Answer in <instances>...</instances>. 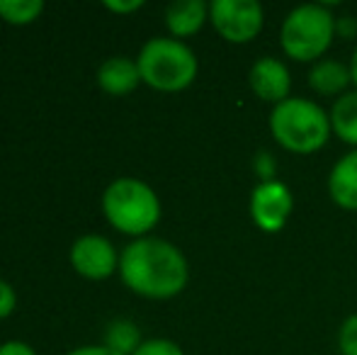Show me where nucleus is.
Instances as JSON below:
<instances>
[{
	"instance_id": "1",
	"label": "nucleus",
	"mask_w": 357,
	"mask_h": 355,
	"mask_svg": "<svg viewBox=\"0 0 357 355\" xmlns=\"http://www.w3.org/2000/svg\"><path fill=\"white\" fill-rule=\"evenodd\" d=\"M117 273L134 294L146 299H173L190 282L185 253L158 236L132 239L119 253Z\"/></svg>"
},
{
	"instance_id": "2",
	"label": "nucleus",
	"mask_w": 357,
	"mask_h": 355,
	"mask_svg": "<svg viewBox=\"0 0 357 355\" xmlns=\"http://www.w3.org/2000/svg\"><path fill=\"white\" fill-rule=\"evenodd\" d=\"M268 127L275 144L296 156H311L321 151L333 137L328 109L321 107L316 100L294 95L270 109Z\"/></svg>"
},
{
	"instance_id": "3",
	"label": "nucleus",
	"mask_w": 357,
	"mask_h": 355,
	"mask_svg": "<svg viewBox=\"0 0 357 355\" xmlns=\"http://www.w3.org/2000/svg\"><path fill=\"white\" fill-rule=\"evenodd\" d=\"M102 214L107 224L127 236H149L160 222V197L149 183L132 176H122L105 188Z\"/></svg>"
},
{
	"instance_id": "4",
	"label": "nucleus",
	"mask_w": 357,
	"mask_h": 355,
	"mask_svg": "<svg viewBox=\"0 0 357 355\" xmlns=\"http://www.w3.org/2000/svg\"><path fill=\"white\" fill-rule=\"evenodd\" d=\"M335 15L324 3L296 5L284 15L280 27V47L296 63H316L326 56L335 34Z\"/></svg>"
},
{
	"instance_id": "5",
	"label": "nucleus",
	"mask_w": 357,
	"mask_h": 355,
	"mask_svg": "<svg viewBox=\"0 0 357 355\" xmlns=\"http://www.w3.org/2000/svg\"><path fill=\"white\" fill-rule=\"evenodd\" d=\"M142 83L160 93H180L190 88L199 73V61L192 47L175 37H153L137 56Z\"/></svg>"
},
{
	"instance_id": "6",
	"label": "nucleus",
	"mask_w": 357,
	"mask_h": 355,
	"mask_svg": "<svg viewBox=\"0 0 357 355\" xmlns=\"http://www.w3.org/2000/svg\"><path fill=\"white\" fill-rule=\"evenodd\" d=\"M209 24L229 44H250L265 27V10L258 0H212Z\"/></svg>"
},
{
	"instance_id": "7",
	"label": "nucleus",
	"mask_w": 357,
	"mask_h": 355,
	"mask_svg": "<svg viewBox=\"0 0 357 355\" xmlns=\"http://www.w3.org/2000/svg\"><path fill=\"white\" fill-rule=\"evenodd\" d=\"M294 212V195L282 180H265L258 183L250 192L248 214L250 222L265 234L282 232Z\"/></svg>"
},
{
	"instance_id": "8",
	"label": "nucleus",
	"mask_w": 357,
	"mask_h": 355,
	"mask_svg": "<svg viewBox=\"0 0 357 355\" xmlns=\"http://www.w3.org/2000/svg\"><path fill=\"white\" fill-rule=\"evenodd\" d=\"M68 261L85 280H107L119 270V251L102 234H83L73 241Z\"/></svg>"
},
{
	"instance_id": "9",
	"label": "nucleus",
	"mask_w": 357,
	"mask_h": 355,
	"mask_svg": "<svg viewBox=\"0 0 357 355\" xmlns=\"http://www.w3.org/2000/svg\"><path fill=\"white\" fill-rule=\"evenodd\" d=\"M248 86L255 98L275 107L291 98V73L282 59L260 56L248 71Z\"/></svg>"
},
{
	"instance_id": "10",
	"label": "nucleus",
	"mask_w": 357,
	"mask_h": 355,
	"mask_svg": "<svg viewBox=\"0 0 357 355\" xmlns=\"http://www.w3.org/2000/svg\"><path fill=\"white\" fill-rule=\"evenodd\" d=\"M328 197L335 207L357 212V149L348 151L333 163L328 173Z\"/></svg>"
},
{
	"instance_id": "11",
	"label": "nucleus",
	"mask_w": 357,
	"mask_h": 355,
	"mask_svg": "<svg viewBox=\"0 0 357 355\" xmlns=\"http://www.w3.org/2000/svg\"><path fill=\"white\" fill-rule=\"evenodd\" d=\"M209 22V5L204 0H175L165 8V27L170 37L185 42Z\"/></svg>"
},
{
	"instance_id": "12",
	"label": "nucleus",
	"mask_w": 357,
	"mask_h": 355,
	"mask_svg": "<svg viewBox=\"0 0 357 355\" xmlns=\"http://www.w3.org/2000/svg\"><path fill=\"white\" fill-rule=\"evenodd\" d=\"M309 88L321 98H333L338 100L348 90H353V76H350V66L335 59H321V61L311 63L309 78H306Z\"/></svg>"
},
{
	"instance_id": "13",
	"label": "nucleus",
	"mask_w": 357,
	"mask_h": 355,
	"mask_svg": "<svg viewBox=\"0 0 357 355\" xmlns=\"http://www.w3.org/2000/svg\"><path fill=\"white\" fill-rule=\"evenodd\" d=\"M139 83H142V73H139L137 59L112 56L105 59L102 66L98 68V86L102 88V93L112 95V98L129 95L132 90L139 88Z\"/></svg>"
},
{
	"instance_id": "14",
	"label": "nucleus",
	"mask_w": 357,
	"mask_h": 355,
	"mask_svg": "<svg viewBox=\"0 0 357 355\" xmlns=\"http://www.w3.org/2000/svg\"><path fill=\"white\" fill-rule=\"evenodd\" d=\"M331 119V132L333 137H338L343 144L357 149V90H348L345 95H340L338 100H333L328 109Z\"/></svg>"
},
{
	"instance_id": "15",
	"label": "nucleus",
	"mask_w": 357,
	"mask_h": 355,
	"mask_svg": "<svg viewBox=\"0 0 357 355\" xmlns=\"http://www.w3.org/2000/svg\"><path fill=\"white\" fill-rule=\"evenodd\" d=\"M102 343L119 355H134V351L144 343V338L134 322H129V319H114L107 326V331H105Z\"/></svg>"
},
{
	"instance_id": "16",
	"label": "nucleus",
	"mask_w": 357,
	"mask_h": 355,
	"mask_svg": "<svg viewBox=\"0 0 357 355\" xmlns=\"http://www.w3.org/2000/svg\"><path fill=\"white\" fill-rule=\"evenodd\" d=\"M44 8V0H0V17L8 24L22 27L42 17Z\"/></svg>"
},
{
	"instance_id": "17",
	"label": "nucleus",
	"mask_w": 357,
	"mask_h": 355,
	"mask_svg": "<svg viewBox=\"0 0 357 355\" xmlns=\"http://www.w3.org/2000/svg\"><path fill=\"white\" fill-rule=\"evenodd\" d=\"M338 351L340 355H357V312L350 314L338 328Z\"/></svg>"
},
{
	"instance_id": "18",
	"label": "nucleus",
	"mask_w": 357,
	"mask_h": 355,
	"mask_svg": "<svg viewBox=\"0 0 357 355\" xmlns=\"http://www.w3.org/2000/svg\"><path fill=\"white\" fill-rule=\"evenodd\" d=\"M134 355H185V351L170 338H146Z\"/></svg>"
},
{
	"instance_id": "19",
	"label": "nucleus",
	"mask_w": 357,
	"mask_h": 355,
	"mask_svg": "<svg viewBox=\"0 0 357 355\" xmlns=\"http://www.w3.org/2000/svg\"><path fill=\"white\" fill-rule=\"evenodd\" d=\"M17 307V292L8 280H0V319H8Z\"/></svg>"
},
{
	"instance_id": "20",
	"label": "nucleus",
	"mask_w": 357,
	"mask_h": 355,
	"mask_svg": "<svg viewBox=\"0 0 357 355\" xmlns=\"http://www.w3.org/2000/svg\"><path fill=\"white\" fill-rule=\"evenodd\" d=\"M253 168H255V173H258L260 183H265V180H275V171H278V166H275V158L270 156L268 151H263V153L255 156Z\"/></svg>"
},
{
	"instance_id": "21",
	"label": "nucleus",
	"mask_w": 357,
	"mask_h": 355,
	"mask_svg": "<svg viewBox=\"0 0 357 355\" xmlns=\"http://www.w3.org/2000/svg\"><path fill=\"white\" fill-rule=\"evenodd\" d=\"M105 8L109 13H117V15H129V13H137V10L144 8V0H105Z\"/></svg>"
},
{
	"instance_id": "22",
	"label": "nucleus",
	"mask_w": 357,
	"mask_h": 355,
	"mask_svg": "<svg viewBox=\"0 0 357 355\" xmlns=\"http://www.w3.org/2000/svg\"><path fill=\"white\" fill-rule=\"evenodd\" d=\"M335 34L340 39H355L357 37V20L345 15V17H338L335 20Z\"/></svg>"
},
{
	"instance_id": "23",
	"label": "nucleus",
	"mask_w": 357,
	"mask_h": 355,
	"mask_svg": "<svg viewBox=\"0 0 357 355\" xmlns=\"http://www.w3.org/2000/svg\"><path fill=\"white\" fill-rule=\"evenodd\" d=\"M0 355H37V351L24 341H5L0 343Z\"/></svg>"
},
{
	"instance_id": "24",
	"label": "nucleus",
	"mask_w": 357,
	"mask_h": 355,
	"mask_svg": "<svg viewBox=\"0 0 357 355\" xmlns=\"http://www.w3.org/2000/svg\"><path fill=\"white\" fill-rule=\"evenodd\" d=\"M66 355H119V353H114L112 348L100 343V346H78V348H73V351H68Z\"/></svg>"
},
{
	"instance_id": "25",
	"label": "nucleus",
	"mask_w": 357,
	"mask_h": 355,
	"mask_svg": "<svg viewBox=\"0 0 357 355\" xmlns=\"http://www.w3.org/2000/svg\"><path fill=\"white\" fill-rule=\"evenodd\" d=\"M348 66H350V76H353V86L357 90V44H355V49H353V56H350Z\"/></svg>"
}]
</instances>
